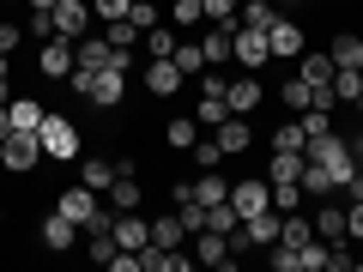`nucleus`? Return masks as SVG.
<instances>
[{"instance_id":"nucleus-1","label":"nucleus","mask_w":363,"mask_h":272,"mask_svg":"<svg viewBox=\"0 0 363 272\" xmlns=\"http://www.w3.org/2000/svg\"><path fill=\"white\" fill-rule=\"evenodd\" d=\"M67 85L85 97L91 109H121V97H128V67H97V73H67Z\"/></svg>"},{"instance_id":"nucleus-2","label":"nucleus","mask_w":363,"mask_h":272,"mask_svg":"<svg viewBox=\"0 0 363 272\" xmlns=\"http://www.w3.org/2000/svg\"><path fill=\"white\" fill-rule=\"evenodd\" d=\"M37 140H43V152L55 157V164H79V128H73V115H43V128H37Z\"/></svg>"},{"instance_id":"nucleus-3","label":"nucleus","mask_w":363,"mask_h":272,"mask_svg":"<svg viewBox=\"0 0 363 272\" xmlns=\"http://www.w3.org/2000/svg\"><path fill=\"white\" fill-rule=\"evenodd\" d=\"M43 157H49V152H43V140H37V133H25V128H13L6 140H0V164L13 169V176H25V169H37Z\"/></svg>"},{"instance_id":"nucleus-4","label":"nucleus","mask_w":363,"mask_h":272,"mask_svg":"<svg viewBox=\"0 0 363 272\" xmlns=\"http://www.w3.org/2000/svg\"><path fill=\"white\" fill-rule=\"evenodd\" d=\"M230 55H236V67H242V73H260V67L272 61L267 30H236V37H230Z\"/></svg>"},{"instance_id":"nucleus-5","label":"nucleus","mask_w":363,"mask_h":272,"mask_svg":"<svg viewBox=\"0 0 363 272\" xmlns=\"http://www.w3.org/2000/svg\"><path fill=\"white\" fill-rule=\"evenodd\" d=\"M182 67H176V55H152V67H145V91H152V97H176L182 91Z\"/></svg>"},{"instance_id":"nucleus-6","label":"nucleus","mask_w":363,"mask_h":272,"mask_svg":"<svg viewBox=\"0 0 363 272\" xmlns=\"http://www.w3.org/2000/svg\"><path fill=\"white\" fill-rule=\"evenodd\" d=\"M267 49H272V61H297V55H303V25H297V18H272Z\"/></svg>"},{"instance_id":"nucleus-7","label":"nucleus","mask_w":363,"mask_h":272,"mask_svg":"<svg viewBox=\"0 0 363 272\" xmlns=\"http://www.w3.org/2000/svg\"><path fill=\"white\" fill-rule=\"evenodd\" d=\"M37 236H43V248H49V254H67V248L79 242V224L67 218V212H49V218L37 224Z\"/></svg>"},{"instance_id":"nucleus-8","label":"nucleus","mask_w":363,"mask_h":272,"mask_svg":"<svg viewBox=\"0 0 363 272\" xmlns=\"http://www.w3.org/2000/svg\"><path fill=\"white\" fill-rule=\"evenodd\" d=\"M230 206H236V218L267 212L272 206V181H236V188H230Z\"/></svg>"},{"instance_id":"nucleus-9","label":"nucleus","mask_w":363,"mask_h":272,"mask_svg":"<svg viewBox=\"0 0 363 272\" xmlns=\"http://www.w3.org/2000/svg\"><path fill=\"white\" fill-rule=\"evenodd\" d=\"M85 25H91V6H85V0H61V6H55V37H61V42H79V37H85Z\"/></svg>"},{"instance_id":"nucleus-10","label":"nucleus","mask_w":363,"mask_h":272,"mask_svg":"<svg viewBox=\"0 0 363 272\" xmlns=\"http://www.w3.org/2000/svg\"><path fill=\"white\" fill-rule=\"evenodd\" d=\"M279 224H285V212L267 206V212H255V218H242L236 230L248 236V248H267V242H279Z\"/></svg>"},{"instance_id":"nucleus-11","label":"nucleus","mask_w":363,"mask_h":272,"mask_svg":"<svg viewBox=\"0 0 363 272\" xmlns=\"http://www.w3.org/2000/svg\"><path fill=\"white\" fill-rule=\"evenodd\" d=\"M212 140L224 145V157H242L248 145H255V128H248V115H230V121H218V128H212Z\"/></svg>"},{"instance_id":"nucleus-12","label":"nucleus","mask_w":363,"mask_h":272,"mask_svg":"<svg viewBox=\"0 0 363 272\" xmlns=\"http://www.w3.org/2000/svg\"><path fill=\"white\" fill-rule=\"evenodd\" d=\"M194 260L200 266H230V236H218V230H194Z\"/></svg>"},{"instance_id":"nucleus-13","label":"nucleus","mask_w":363,"mask_h":272,"mask_svg":"<svg viewBox=\"0 0 363 272\" xmlns=\"http://www.w3.org/2000/svg\"><path fill=\"white\" fill-rule=\"evenodd\" d=\"M260 79L255 73H242V79H230V91H224V103H230V115H248V109H260Z\"/></svg>"},{"instance_id":"nucleus-14","label":"nucleus","mask_w":363,"mask_h":272,"mask_svg":"<svg viewBox=\"0 0 363 272\" xmlns=\"http://www.w3.org/2000/svg\"><path fill=\"white\" fill-rule=\"evenodd\" d=\"M116 242L140 254V248L152 242V218H140V212H116Z\"/></svg>"},{"instance_id":"nucleus-15","label":"nucleus","mask_w":363,"mask_h":272,"mask_svg":"<svg viewBox=\"0 0 363 272\" xmlns=\"http://www.w3.org/2000/svg\"><path fill=\"white\" fill-rule=\"evenodd\" d=\"M37 67H43L49 79H67V73H73V42L49 37V42H43V55H37Z\"/></svg>"},{"instance_id":"nucleus-16","label":"nucleus","mask_w":363,"mask_h":272,"mask_svg":"<svg viewBox=\"0 0 363 272\" xmlns=\"http://www.w3.org/2000/svg\"><path fill=\"white\" fill-rule=\"evenodd\" d=\"M315 236H321V242H345V206L315 200Z\"/></svg>"},{"instance_id":"nucleus-17","label":"nucleus","mask_w":363,"mask_h":272,"mask_svg":"<svg viewBox=\"0 0 363 272\" xmlns=\"http://www.w3.org/2000/svg\"><path fill=\"white\" fill-rule=\"evenodd\" d=\"M188 188H194V200H200V206H218V200H230V181H224L218 169H200V176L188 181Z\"/></svg>"},{"instance_id":"nucleus-18","label":"nucleus","mask_w":363,"mask_h":272,"mask_svg":"<svg viewBox=\"0 0 363 272\" xmlns=\"http://www.w3.org/2000/svg\"><path fill=\"white\" fill-rule=\"evenodd\" d=\"M279 6L272 0H242V13H236V30H272Z\"/></svg>"},{"instance_id":"nucleus-19","label":"nucleus","mask_w":363,"mask_h":272,"mask_svg":"<svg viewBox=\"0 0 363 272\" xmlns=\"http://www.w3.org/2000/svg\"><path fill=\"white\" fill-rule=\"evenodd\" d=\"M43 115H49V109H43L37 97H13V103H6V121H13V128H25V133H37Z\"/></svg>"},{"instance_id":"nucleus-20","label":"nucleus","mask_w":363,"mask_h":272,"mask_svg":"<svg viewBox=\"0 0 363 272\" xmlns=\"http://www.w3.org/2000/svg\"><path fill=\"white\" fill-rule=\"evenodd\" d=\"M79 181H85V188H97V194H109L116 164H109V157H79Z\"/></svg>"},{"instance_id":"nucleus-21","label":"nucleus","mask_w":363,"mask_h":272,"mask_svg":"<svg viewBox=\"0 0 363 272\" xmlns=\"http://www.w3.org/2000/svg\"><path fill=\"white\" fill-rule=\"evenodd\" d=\"M140 181H133V176H116V181H109V206H116V212H140Z\"/></svg>"},{"instance_id":"nucleus-22","label":"nucleus","mask_w":363,"mask_h":272,"mask_svg":"<svg viewBox=\"0 0 363 272\" xmlns=\"http://www.w3.org/2000/svg\"><path fill=\"white\" fill-rule=\"evenodd\" d=\"M230 37H236V30H224V25H212L206 37H200V49H206V67H224V61H230Z\"/></svg>"},{"instance_id":"nucleus-23","label":"nucleus","mask_w":363,"mask_h":272,"mask_svg":"<svg viewBox=\"0 0 363 272\" xmlns=\"http://www.w3.org/2000/svg\"><path fill=\"white\" fill-rule=\"evenodd\" d=\"M327 61L333 67H363V37H333L327 42Z\"/></svg>"},{"instance_id":"nucleus-24","label":"nucleus","mask_w":363,"mask_h":272,"mask_svg":"<svg viewBox=\"0 0 363 272\" xmlns=\"http://www.w3.org/2000/svg\"><path fill=\"white\" fill-rule=\"evenodd\" d=\"M357 91H363V67H333V97L339 103H357Z\"/></svg>"},{"instance_id":"nucleus-25","label":"nucleus","mask_w":363,"mask_h":272,"mask_svg":"<svg viewBox=\"0 0 363 272\" xmlns=\"http://www.w3.org/2000/svg\"><path fill=\"white\" fill-rule=\"evenodd\" d=\"M297 79H309V85H333V61H327V55H297Z\"/></svg>"},{"instance_id":"nucleus-26","label":"nucleus","mask_w":363,"mask_h":272,"mask_svg":"<svg viewBox=\"0 0 363 272\" xmlns=\"http://www.w3.org/2000/svg\"><path fill=\"white\" fill-rule=\"evenodd\" d=\"M194 121H200V133H212L218 121H230V103H224V97H200V103H194Z\"/></svg>"},{"instance_id":"nucleus-27","label":"nucleus","mask_w":363,"mask_h":272,"mask_svg":"<svg viewBox=\"0 0 363 272\" xmlns=\"http://www.w3.org/2000/svg\"><path fill=\"white\" fill-rule=\"evenodd\" d=\"M315 236V218H297V212H285V224H279V242L285 248H303Z\"/></svg>"},{"instance_id":"nucleus-28","label":"nucleus","mask_w":363,"mask_h":272,"mask_svg":"<svg viewBox=\"0 0 363 272\" xmlns=\"http://www.w3.org/2000/svg\"><path fill=\"white\" fill-rule=\"evenodd\" d=\"M297 176H303V152H272L267 181H297Z\"/></svg>"},{"instance_id":"nucleus-29","label":"nucleus","mask_w":363,"mask_h":272,"mask_svg":"<svg viewBox=\"0 0 363 272\" xmlns=\"http://www.w3.org/2000/svg\"><path fill=\"white\" fill-rule=\"evenodd\" d=\"M182 236H188V230H182V218H176V212L152 218V242H157V248H182Z\"/></svg>"},{"instance_id":"nucleus-30","label":"nucleus","mask_w":363,"mask_h":272,"mask_svg":"<svg viewBox=\"0 0 363 272\" xmlns=\"http://www.w3.org/2000/svg\"><path fill=\"white\" fill-rule=\"evenodd\" d=\"M303 145H309L303 121H279V128H272V152H303Z\"/></svg>"},{"instance_id":"nucleus-31","label":"nucleus","mask_w":363,"mask_h":272,"mask_svg":"<svg viewBox=\"0 0 363 272\" xmlns=\"http://www.w3.org/2000/svg\"><path fill=\"white\" fill-rule=\"evenodd\" d=\"M303 194H309V200H327V194H333V181H327V169L321 164H309V157H303Z\"/></svg>"},{"instance_id":"nucleus-32","label":"nucleus","mask_w":363,"mask_h":272,"mask_svg":"<svg viewBox=\"0 0 363 272\" xmlns=\"http://www.w3.org/2000/svg\"><path fill=\"white\" fill-rule=\"evenodd\" d=\"M164 140L176 145V152H188V145L200 140V121H194V115H176V121H169V128H164Z\"/></svg>"},{"instance_id":"nucleus-33","label":"nucleus","mask_w":363,"mask_h":272,"mask_svg":"<svg viewBox=\"0 0 363 272\" xmlns=\"http://www.w3.org/2000/svg\"><path fill=\"white\" fill-rule=\"evenodd\" d=\"M188 157H194V169H218L224 164V145L218 140H194V145H188Z\"/></svg>"},{"instance_id":"nucleus-34","label":"nucleus","mask_w":363,"mask_h":272,"mask_svg":"<svg viewBox=\"0 0 363 272\" xmlns=\"http://www.w3.org/2000/svg\"><path fill=\"white\" fill-rule=\"evenodd\" d=\"M236 224H242V218H236V206H230V200H218V206H206V230H218V236H230Z\"/></svg>"},{"instance_id":"nucleus-35","label":"nucleus","mask_w":363,"mask_h":272,"mask_svg":"<svg viewBox=\"0 0 363 272\" xmlns=\"http://www.w3.org/2000/svg\"><path fill=\"white\" fill-rule=\"evenodd\" d=\"M303 200H309V194H303V181H272V206H279V212H297Z\"/></svg>"},{"instance_id":"nucleus-36","label":"nucleus","mask_w":363,"mask_h":272,"mask_svg":"<svg viewBox=\"0 0 363 272\" xmlns=\"http://www.w3.org/2000/svg\"><path fill=\"white\" fill-rule=\"evenodd\" d=\"M200 18H206V6H200V0H176V6H169V25H176V30H194Z\"/></svg>"},{"instance_id":"nucleus-37","label":"nucleus","mask_w":363,"mask_h":272,"mask_svg":"<svg viewBox=\"0 0 363 272\" xmlns=\"http://www.w3.org/2000/svg\"><path fill=\"white\" fill-rule=\"evenodd\" d=\"M200 6H206V18H212V25L236 30V13H242V0H200Z\"/></svg>"},{"instance_id":"nucleus-38","label":"nucleus","mask_w":363,"mask_h":272,"mask_svg":"<svg viewBox=\"0 0 363 272\" xmlns=\"http://www.w3.org/2000/svg\"><path fill=\"white\" fill-rule=\"evenodd\" d=\"M176 67H182L188 79H194V73H206V49H200V42H176Z\"/></svg>"},{"instance_id":"nucleus-39","label":"nucleus","mask_w":363,"mask_h":272,"mask_svg":"<svg viewBox=\"0 0 363 272\" xmlns=\"http://www.w3.org/2000/svg\"><path fill=\"white\" fill-rule=\"evenodd\" d=\"M104 37H109V42H116V49H133V42H140V37H145V30H140V25H133V18H109V30H104Z\"/></svg>"},{"instance_id":"nucleus-40","label":"nucleus","mask_w":363,"mask_h":272,"mask_svg":"<svg viewBox=\"0 0 363 272\" xmlns=\"http://www.w3.org/2000/svg\"><path fill=\"white\" fill-rule=\"evenodd\" d=\"M140 42H145V55H176V30H169V25H152Z\"/></svg>"},{"instance_id":"nucleus-41","label":"nucleus","mask_w":363,"mask_h":272,"mask_svg":"<svg viewBox=\"0 0 363 272\" xmlns=\"http://www.w3.org/2000/svg\"><path fill=\"white\" fill-rule=\"evenodd\" d=\"M279 103L285 109H309V79H285V85H279Z\"/></svg>"},{"instance_id":"nucleus-42","label":"nucleus","mask_w":363,"mask_h":272,"mask_svg":"<svg viewBox=\"0 0 363 272\" xmlns=\"http://www.w3.org/2000/svg\"><path fill=\"white\" fill-rule=\"evenodd\" d=\"M303 133H309V140H315V133H333V109H303Z\"/></svg>"},{"instance_id":"nucleus-43","label":"nucleus","mask_w":363,"mask_h":272,"mask_svg":"<svg viewBox=\"0 0 363 272\" xmlns=\"http://www.w3.org/2000/svg\"><path fill=\"white\" fill-rule=\"evenodd\" d=\"M25 37H37V42H49V37H55V13H30V25H25Z\"/></svg>"},{"instance_id":"nucleus-44","label":"nucleus","mask_w":363,"mask_h":272,"mask_svg":"<svg viewBox=\"0 0 363 272\" xmlns=\"http://www.w3.org/2000/svg\"><path fill=\"white\" fill-rule=\"evenodd\" d=\"M345 242H363V200L345 206Z\"/></svg>"},{"instance_id":"nucleus-45","label":"nucleus","mask_w":363,"mask_h":272,"mask_svg":"<svg viewBox=\"0 0 363 272\" xmlns=\"http://www.w3.org/2000/svg\"><path fill=\"white\" fill-rule=\"evenodd\" d=\"M128 6H133V0H91V13L104 18V25H109V18H128Z\"/></svg>"},{"instance_id":"nucleus-46","label":"nucleus","mask_w":363,"mask_h":272,"mask_svg":"<svg viewBox=\"0 0 363 272\" xmlns=\"http://www.w3.org/2000/svg\"><path fill=\"white\" fill-rule=\"evenodd\" d=\"M18 42H25V25H13V18H0V55H13Z\"/></svg>"},{"instance_id":"nucleus-47","label":"nucleus","mask_w":363,"mask_h":272,"mask_svg":"<svg viewBox=\"0 0 363 272\" xmlns=\"http://www.w3.org/2000/svg\"><path fill=\"white\" fill-rule=\"evenodd\" d=\"M128 18H133L140 30H152V25H157V6H152V0H133V6H128Z\"/></svg>"},{"instance_id":"nucleus-48","label":"nucleus","mask_w":363,"mask_h":272,"mask_svg":"<svg viewBox=\"0 0 363 272\" xmlns=\"http://www.w3.org/2000/svg\"><path fill=\"white\" fill-rule=\"evenodd\" d=\"M30 13H55V6H61V0H25Z\"/></svg>"},{"instance_id":"nucleus-49","label":"nucleus","mask_w":363,"mask_h":272,"mask_svg":"<svg viewBox=\"0 0 363 272\" xmlns=\"http://www.w3.org/2000/svg\"><path fill=\"white\" fill-rule=\"evenodd\" d=\"M6 133H13V121H6V103H0V140H6Z\"/></svg>"},{"instance_id":"nucleus-50","label":"nucleus","mask_w":363,"mask_h":272,"mask_svg":"<svg viewBox=\"0 0 363 272\" xmlns=\"http://www.w3.org/2000/svg\"><path fill=\"white\" fill-rule=\"evenodd\" d=\"M351 152H357V164H363V133H357V140H351Z\"/></svg>"},{"instance_id":"nucleus-51","label":"nucleus","mask_w":363,"mask_h":272,"mask_svg":"<svg viewBox=\"0 0 363 272\" xmlns=\"http://www.w3.org/2000/svg\"><path fill=\"white\" fill-rule=\"evenodd\" d=\"M357 115H363V91H357Z\"/></svg>"},{"instance_id":"nucleus-52","label":"nucleus","mask_w":363,"mask_h":272,"mask_svg":"<svg viewBox=\"0 0 363 272\" xmlns=\"http://www.w3.org/2000/svg\"><path fill=\"white\" fill-rule=\"evenodd\" d=\"M272 6H279V0H272Z\"/></svg>"},{"instance_id":"nucleus-53","label":"nucleus","mask_w":363,"mask_h":272,"mask_svg":"<svg viewBox=\"0 0 363 272\" xmlns=\"http://www.w3.org/2000/svg\"><path fill=\"white\" fill-rule=\"evenodd\" d=\"M6 6H13V0H6Z\"/></svg>"}]
</instances>
